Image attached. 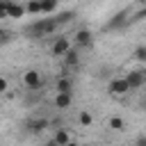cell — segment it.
I'll list each match as a JSON object with an SVG mask.
<instances>
[{
    "label": "cell",
    "mask_w": 146,
    "mask_h": 146,
    "mask_svg": "<svg viewBox=\"0 0 146 146\" xmlns=\"http://www.w3.org/2000/svg\"><path fill=\"white\" fill-rule=\"evenodd\" d=\"M59 30V25L55 23V18H36L34 23H30L25 27V34L32 36V39H43V36H50Z\"/></svg>",
    "instance_id": "cell-1"
},
{
    "label": "cell",
    "mask_w": 146,
    "mask_h": 146,
    "mask_svg": "<svg viewBox=\"0 0 146 146\" xmlns=\"http://www.w3.org/2000/svg\"><path fill=\"white\" fill-rule=\"evenodd\" d=\"M21 80H23V87L30 89V91H41L43 89V75L36 68H27Z\"/></svg>",
    "instance_id": "cell-2"
},
{
    "label": "cell",
    "mask_w": 146,
    "mask_h": 146,
    "mask_svg": "<svg viewBox=\"0 0 146 146\" xmlns=\"http://www.w3.org/2000/svg\"><path fill=\"white\" fill-rule=\"evenodd\" d=\"M128 25H130V11H128V9H121V11H116V14L107 21L105 30H107V32H114V30H123V27H128Z\"/></svg>",
    "instance_id": "cell-3"
},
{
    "label": "cell",
    "mask_w": 146,
    "mask_h": 146,
    "mask_svg": "<svg viewBox=\"0 0 146 146\" xmlns=\"http://www.w3.org/2000/svg\"><path fill=\"white\" fill-rule=\"evenodd\" d=\"M123 80L128 82L130 91H137V89H141V87L146 84V71H144V68H135V71H128V73L123 75Z\"/></svg>",
    "instance_id": "cell-4"
},
{
    "label": "cell",
    "mask_w": 146,
    "mask_h": 146,
    "mask_svg": "<svg viewBox=\"0 0 146 146\" xmlns=\"http://www.w3.org/2000/svg\"><path fill=\"white\" fill-rule=\"evenodd\" d=\"M73 43H75L78 48H91V46H94V34H91V30H89V27H80V30H75V34H73Z\"/></svg>",
    "instance_id": "cell-5"
},
{
    "label": "cell",
    "mask_w": 146,
    "mask_h": 146,
    "mask_svg": "<svg viewBox=\"0 0 146 146\" xmlns=\"http://www.w3.org/2000/svg\"><path fill=\"white\" fill-rule=\"evenodd\" d=\"M107 91H110V96H125V94H130V87H128V82L123 80V78H112L110 82H107Z\"/></svg>",
    "instance_id": "cell-6"
},
{
    "label": "cell",
    "mask_w": 146,
    "mask_h": 146,
    "mask_svg": "<svg viewBox=\"0 0 146 146\" xmlns=\"http://www.w3.org/2000/svg\"><path fill=\"white\" fill-rule=\"evenodd\" d=\"M48 125H50V121H48L46 116H36V119L27 121V132H30V135H41Z\"/></svg>",
    "instance_id": "cell-7"
},
{
    "label": "cell",
    "mask_w": 146,
    "mask_h": 146,
    "mask_svg": "<svg viewBox=\"0 0 146 146\" xmlns=\"http://www.w3.org/2000/svg\"><path fill=\"white\" fill-rule=\"evenodd\" d=\"M5 14H7V18H23V16H25V7H23L18 0H9Z\"/></svg>",
    "instance_id": "cell-8"
},
{
    "label": "cell",
    "mask_w": 146,
    "mask_h": 146,
    "mask_svg": "<svg viewBox=\"0 0 146 146\" xmlns=\"http://www.w3.org/2000/svg\"><path fill=\"white\" fill-rule=\"evenodd\" d=\"M71 48V41L66 39V36H59V39H55L52 41V46H50V52L55 55V57H62L66 50Z\"/></svg>",
    "instance_id": "cell-9"
},
{
    "label": "cell",
    "mask_w": 146,
    "mask_h": 146,
    "mask_svg": "<svg viewBox=\"0 0 146 146\" xmlns=\"http://www.w3.org/2000/svg\"><path fill=\"white\" fill-rule=\"evenodd\" d=\"M55 94H73V80L68 75H62L55 82Z\"/></svg>",
    "instance_id": "cell-10"
},
{
    "label": "cell",
    "mask_w": 146,
    "mask_h": 146,
    "mask_svg": "<svg viewBox=\"0 0 146 146\" xmlns=\"http://www.w3.org/2000/svg\"><path fill=\"white\" fill-rule=\"evenodd\" d=\"M52 105H55V110H68L73 105V94H55Z\"/></svg>",
    "instance_id": "cell-11"
},
{
    "label": "cell",
    "mask_w": 146,
    "mask_h": 146,
    "mask_svg": "<svg viewBox=\"0 0 146 146\" xmlns=\"http://www.w3.org/2000/svg\"><path fill=\"white\" fill-rule=\"evenodd\" d=\"M62 57H64V66H66V68H78V64H80V52H78V50L68 48Z\"/></svg>",
    "instance_id": "cell-12"
},
{
    "label": "cell",
    "mask_w": 146,
    "mask_h": 146,
    "mask_svg": "<svg viewBox=\"0 0 146 146\" xmlns=\"http://www.w3.org/2000/svg\"><path fill=\"white\" fill-rule=\"evenodd\" d=\"M50 139H52L57 146H66V144H68L73 137L68 135V130H64V128H57V130L52 132V137H50Z\"/></svg>",
    "instance_id": "cell-13"
},
{
    "label": "cell",
    "mask_w": 146,
    "mask_h": 146,
    "mask_svg": "<svg viewBox=\"0 0 146 146\" xmlns=\"http://www.w3.org/2000/svg\"><path fill=\"white\" fill-rule=\"evenodd\" d=\"M107 128L114 130V132H123V130H125V119H123V116H110Z\"/></svg>",
    "instance_id": "cell-14"
},
{
    "label": "cell",
    "mask_w": 146,
    "mask_h": 146,
    "mask_svg": "<svg viewBox=\"0 0 146 146\" xmlns=\"http://www.w3.org/2000/svg\"><path fill=\"white\" fill-rule=\"evenodd\" d=\"M52 18H55V23L62 27V25H66V23H71V21L75 18V11H62V14H52Z\"/></svg>",
    "instance_id": "cell-15"
},
{
    "label": "cell",
    "mask_w": 146,
    "mask_h": 146,
    "mask_svg": "<svg viewBox=\"0 0 146 146\" xmlns=\"http://www.w3.org/2000/svg\"><path fill=\"white\" fill-rule=\"evenodd\" d=\"M23 7H25V14H30V16H39L41 14V0H27Z\"/></svg>",
    "instance_id": "cell-16"
},
{
    "label": "cell",
    "mask_w": 146,
    "mask_h": 146,
    "mask_svg": "<svg viewBox=\"0 0 146 146\" xmlns=\"http://www.w3.org/2000/svg\"><path fill=\"white\" fill-rule=\"evenodd\" d=\"M57 2H59V0H41V14L52 16V14L57 11Z\"/></svg>",
    "instance_id": "cell-17"
},
{
    "label": "cell",
    "mask_w": 146,
    "mask_h": 146,
    "mask_svg": "<svg viewBox=\"0 0 146 146\" xmlns=\"http://www.w3.org/2000/svg\"><path fill=\"white\" fill-rule=\"evenodd\" d=\"M78 123H80L82 128H89V125L94 123V116H91V112H87V110H82V112L78 114Z\"/></svg>",
    "instance_id": "cell-18"
},
{
    "label": "cell",
    "mask_w": 146,
    "mask_h": 146,
    "mask_svg": "<svg viewBox=\"0 0 146 146\" xmlns=\"http://www.w3.org/2000/svg\"><path fill=\"white\" fill-rule=\"evenodd\" d=\"M132 55H135V59H137L139 64H144V62H146V46H137Z\"/></svg>",
    "instance_id": "cell-19"
},
{
    "label": "cell",
    "mask_w": 146,
    "mask_h": 146,
    "mask_svg": "<svg viewBox=\"0 0 146 146\" xmlns=\"http://www.w3.org/2000/svg\"><path fill=\"white\" fill-rule=\"evenodd\" d=\"M9 39H11V32H9V30H5V27H0V46H2V43H7Z\"/></svg>",
    "instance_id": "cell-20"
},
{
    "label": "cell",
    "mask_w": 146,
    "mask_h": 146,
    "mask_svg": "<svg viewBox=\"0 0 146 146\" xmlns=\"http://www.w3.org/2000/svg\"><path fill=\"white\" fill-rule=\"evenodd\" d=\"M9 89V82H7V78L5 75H0V94H5Z\"/></svg>",
    "instance_id": "cell-21"
},
{
    "label": "cell",
    "mask_w": 146,
    "mask_h": 146,
    "mask_svg": "<svg viewBox=\"0 0 146 146\" xmlns=\"http://www.w3.org/2000/svg\"><path fill=\"white\" fill-rule=\"evenodd\" d=\"M7 2H9V0H0V21H2V18H7V14H5V9H7Z\"/></svg>",
    "instance_id": "cell-22"
},
{
    "label": "cell",
    "mask_w": 146,
    "mask_h": 146,
    "mask_svg": "<svg viewBox=\"0 0 146 146\" xmlns=\"http://www.w3.org/2000/svg\"><path fill=\"white\" fill-rule=\"evenodd\" d=\"M135 146H146V135H139L137 141H135Z\"/></svg>",
    "instance_id": "cell-23"
},
{
    "label": "cell",
    "mask_w": 146,
    "mask_h": 146,
    "mask_svg": "<svg viewBox=\"0 0 146 146\" xmlns=\"http://www.w3.org/2000/svg\"><path fill=\"white\" fill-rule=\"evenodd\" d=\"M43 146H57V144H55V141H52V139H48V141H46V144H43Z\"/></svg>",
    "instance_id": "cell-24"
},
{
    "label": "cell",
    "mask_w": 146,
    "mask_h": 146,
    "mask_svg": "<svg viewBox=\"0 0 146 146\" xmlns=\"http://www.w3.org/2000/svg\"><path fill=\"white\" fill-rule=\"evenodd\" d=\"M66 146H80V144H78V141H75V139H71V141H68V144H66Z\"/></svg>",
    "instance_id": "cell-25"
}]
</instances>
